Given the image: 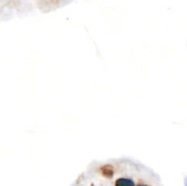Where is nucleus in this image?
I'll return each instance as SVG.
<instances>
[{
	"mask_svg": "<svg viewBox=\"0 0 187 186\" xmlns=\"http://www.w3.org/2000/svg\"><path fill=\"white\" fill-rule=\"evenodd\" d=\"M114 186H136V183L131 178L121 177L115 181Z\"/></svg>",
	"mask_w": 187,
	"mask_h": 186,
	"instance_id": "1",
	"label": "nucleus"
},
{
	"mask_svg": "<svg viewBox=\"0 0 187 186\" xmlns=\"http://www.w3.org/2000/svg\"><path fill=\"white\" fill-rule=\"evenodd\" d=\"M136 186H149L148 184H146V183H138L137 184H136Z\"/></svg>",
	"mask_w": 187,
	"mask_h": 186,
	"instance_id": "2",
	"label": "nucleus"
},
{
	"mask_svg": "<svg viewBox=\"0 0 187 186\" xmlns=\"http://www.w3.org/2000/svg\"><path fill=\"white\" fill-rule=\"evenodd\" d=\"M91 186H94V185H93V184H91Z\"/></svg>",
	"mask_w": 187,
	"mask_h": 186,
	"instance_id": "3",
	"label": "nucleus"
}]
</instances>
